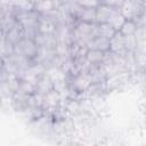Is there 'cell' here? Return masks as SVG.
Instances as JSON below:
<instances>
[{
    "mask_svg": "<svg viewBox=\"0 0 146 146\" xmlns=\"http://www.w3.org/2000/svg\"><path fill=\"white\" fill-rule=\"evenodd\" d=\"M73 41L81 47H87L88 43L97 35V24L76 22L72 27Z\"/></svg>",
    "mask_w": 146,
    "mask_h": 146,
    "instance_id": "obj_1",
    "label": "cell"
},
{
    "mask_svg": "<svg viewBox=\"0 0 146 146\" xmlns=\"http://www.w3.org/2000/svg\"><path fill=\"white\" fill-rule=\"evenodd\" d=\"M119 10L125 19L138 21L146 10V3L144 0H124Z\"/></svg>",
    "mask_w": 146,
    "mask_h": 146,
    "instance_id": "obj_2",
    "label": "cell"
},
{
    "mask_svg": "<svg viewBox=\"0 0 146 146\" xmlns=\"http://www.w3.org/2000/svg\"><path fill=\"white\" fill-rule=\"evenodd\" d=\"M38 51H39V46L36 44L33 38L25 36L18 43L15 44V52L29 58L32 62H35Z\"/></svg>",
    "mask_w": 146,
    "mask_h": 146,
    "instance_id": "obj_3",
    "label": "cell"
},
{
    "mask_svg": "<svg viewBox=\"0 0 146 146\" xmlns=\"http://www.w3.org/2000/svg\"><path fill=\"white\" fill-rule=\"evenodd\" d=\"M117 11H119V8H115L105 3H100L96 8V24L108 23Z\"/></svg>",
    "mask_w": 146,
    "mask_h": 146,
    "instance_id": "obj_4",
    "label": "cell"
},
{
    "mask_svg": "<svg viewBox=\"0 0 146 146\" xmlns=\"http://www.w3.org/2000/svg\"><path fill=\"white\" fill-rule=\"evenodd\" d=\"M57 23L54 19V17L49 15L40 16L39 18V24H38V33L42 34H56L57 31Z\"/></svg>",
    "mask_w": 146,
    "mask_h": 146,
    "instance_id": "obj_5",
    "label": "cell"
},
{
    "mask_svg": "<svg viewBox=\"0 0 146 146\" xmlns=\"http://www.w3.org/2000/svg\"><path fill=\"white\" fill-rule=\"evenodd\" d=\"M58 8L57 0H38L33 6L32 9L36 11L40 16L49 15Z\"/></svg>",
    "mask_w": 146,
    "mask_h": 146,
    "instance_id": "obj_6",
    "label": "cell"
},
{
    "mask_svg": "<svg viewBox=\"0 0 146 146\" xmlns=\"http://www.w3.org/2000/svg\"><path fill=\"white\" fill-rule=\"evenodd\" d=\"M110 51L119 55H125V36H123L119 31L110 39Z\"/></svg>",
    "mask_w": 146,
    "mask_h": 146,
    "instance_id": "obj_7",
    "label": "cell"
},
{
    "mask_svg": "<svg viewBox=\"0 0 146 146\" xmlns=\"http://www.w3.org/2000/svg\"><path fill=\"white\" fill-rule=\"evenodd\" d=\"M52 89H54V81L47 73L42 75L35 83V92L41 96H44Z\"/></svg>",
    "mask_w": 146,
    "mask_h": 146,
    "instance_id": "obj_8",
    "label": "cell"
},
{
    "mask_svg": "<svg viewBox=\"0 0 146 146\" xmlns=\"http://www.w3.org/2000/svg\"><path fill=\"white\" fill-rule=\"evenodd\" d=\"M87 48L91 49H97L104 52L110 51V39L103 35H96L87 46Z\"/></svg>",
    "mask_w": 146,
    "mask_h": 146,
    "instance_id": "obj_9",
    "label": "cell"
},
{
    "mask_svg": "<svg viewBox=\"0 0 146 146\" xmlns=\"http://www.w3.org/2000/svg\"><path fill=\"white\" fill-rule=\"evenodd\" d=\"M105 55H106V52H104V51H100V50H97V49H91V48L88 49L87 48L86 59H87V63L90 64V65H99V64H103Z\"/></svg>",
    "mask_w": 146,
    "mask_h": 146,
    "instance_id": "obj_10",
    "label": "cell"
},
{
    "mask_svg": "<svg viewBox=\"0 0 146 146\" xmlns=\"http://www.w3.org/2000/svg\"><path fill=\"white\" fill-rule=\"evenodd\" d=\"M138 22L135 19H125L123 22V24L121 25L119 32L123 35V36H130V35H135L137 29H138Z\"/></svg>",
    "mask_w": 146,
    "mask_h": 146,
    "instance_id": "obj_11",
    "label": "cell"
},
{
    "mask_svg": "<svg viewBox=\"0 0 146 146\" xmlns=\"http://www.w3.org/2000/svg\"><path fill=\"white\" fill-rule=\"evenodd\" d=\"M78 22H84V23H96V8H82L79 16Z\"/></svg>",
    "mask_w": 146,
    "mask_h": 146,
    "instance_id": "obj_12",
    "label": "cell"
},
{
    "mask_svg": "<svg viewBox=\"0 0 146 146\" xmlns=\"http://www.w3.org/2000/svg\"><path fill=\"white\" fill-rule=\"evenodd\" d=\"M117 31L110 23H100L97 24V35H103L111 39Z\"/></svg>",
    "mask_w": 146,
    "mask_h": 146,
    "instance_id": "obj_13",
    "label": "cell"
},
{
    "mask_svg": "<svg viewBox=\"0 0 146 146\" xmlns=\"http://www.w3.org/2000/svg\"><path fill=\"white\" fill-rule=\"evenodd\" d=\"M124 21H125V18L122 16V14H121V13H120V10H119V11L113 16V18H112L108 23H110V24H111V25H112L116 31H119V30H120V27H121V25L123 24V22H124Z\"/></svg>",
    "mask_w": 146,
    "mask_h": 146,
    "instance_id": "obj_14",
    "label": "cell"
},
{
    "mask_svg": "<svg viewBox=\"0 0 146 146\" xmlns=\"http://www.w3.org/2000/svg\"><path fill=\"white\" fill-rule=\"evenodd\" d=\"M75 1L82 8H97L102 3V0H75Z\"/></svg>",
    "mask_w": 146,
    "mask_h": 146,
    "instance_id": "obj_15",
    "label": "cell"
},
{
    "mask_svg": "<svg viewBox=\"0 0 146 146\" xmlns=\"http://www.w3.org/2000/svg\"><path fill=\"white\" fill-rule=\"evenodd\" d=\"M135 58H136V66L146 70V52L135 54Z\"/></svg>",
    "mask_w": 146,
    "mask_h": 146,
    "instance_id": "obj_16",
    "label": "cell"
},
{
    "mask_svg": "<svg viewBox=\"0 0 146 146\" xmlns=\"http://www.w3.org/2000/svg\"><path fill=\"white\" fill-rule=\"evenodd\" d=\"M124 0H102V3H105V5H108V6H112V7H115V8H120L121 5L123 3Z\"/></svg>",
    "mask_w": 146,
    "mask_h": 146,
    "instance_id": "obj_17",
    "label": "cell"
}]
</instances>
